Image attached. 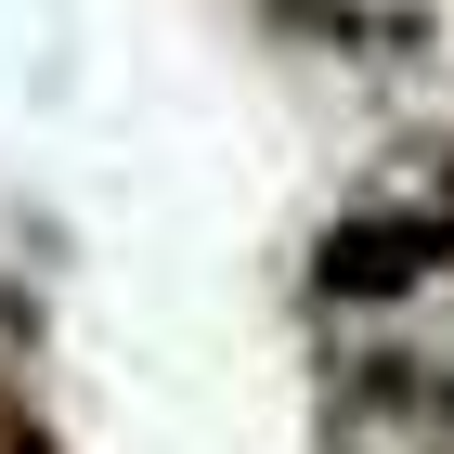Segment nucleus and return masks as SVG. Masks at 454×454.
I'll list each match as a JSON object with an SVG mask.
<instances>
[{"instance_id": "nucleus-1", "label": "nucleus", "mask_w": 454, "mask_h": 454, "mask_svg": "<svg viewBox=\"0 0 454 454\" xmlns=\"http://www.w3.org/2000/svg\"><path fill=\"white\" fill-rule=\"evenodd\" d=\"M442 260H454V208H364V221L325 234L312 286L325 299H416Z\"/></svg>"}, {"instance_id": "nucleus-2", "label": "nucleus", "mask_w": 454, "mask_h": 454, "mask_svg": "<svg viewBox=\"0 0 454 454\" xmlns=\"http://www.w3.org/2000/svg\"><path fill=\"white\" fill-rule=\"evenodd\" d=\"M0 454H52V428H39V403H0Z\"/></svg>"}]
</instances>
